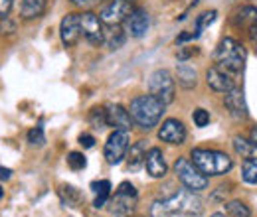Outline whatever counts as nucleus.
<instances>
[{"instance_id":"f3484780","label":"nucleus","mask_w":257,"mask_h":217,"mask_svg":"<svg viewBox=\"0 0 257 217\" xmlns=\"http://www.w3.org/2000/svg\"><path fill=\"white\" fill-rule=\"evenodd\" d=\"M145 168L149 172L151 178H164L166 176V162H164V156H162L161 148H151L147 152L145 158Z\"/></svg>"},{"instance_id":"f257e3e1","label":"nucleus","mask_w":257,"mask_h":217,"mask_svg":"<svg viewBox=\"0 0 257 217\" xmlns=\"http://www.w3.org/2000/svg\"><path fill=\"white\" fill-rule=\"evenodd\" d=\"M164 103L161 99H157L155 95H139L131 101L128 107V115L133 119V123L143 130H151L153 126H157L162 119L164 113Z\"/></svg>"},{"instance_id":"7c9ffc66","label":"nucleus","mask_w":257,"mask_h":217,"mask_svg":"<svg viewBox=\"0 0 257 217\" xmlns=\"http://www.w3.org/2000/svg\"><path fill=\"white\" fill-rule=\"evenodd\" d=\"M85 156L81 154V152H69L67 154V166L71 168V170H83L85 168Z\"/></svg>"},{"instance_id":"aec40b11","label":"nucleus","mask_w":257,"mask_h":217,"mask_svg":"<svg viewBox=\"0 0 257 217\" xmlns=\"http://www.w3.org/2000/svg\"><path fill=\"white\" fill-rule=\"evenodd\" d=\"M44 10H46V0H22L20 16L24 20H34V18H40Z\"/></svg>"},{"instance_id":"f704fd0d","label":"nucleus","mask_w":257,"mask_h":217,"mask_svg":"<svg viewBox=\"0 0 257 217\" xmlns=\"http://www.w3.org/2000/svg\"><path fill=\"white\" fill-rule=\"evenodd\" d=\"M79 144H81L83 148H93V146H95V138H93L91 134H81V136H79Z\"/></svg>"},{"instance_id":"c756f323","label":"nucleus","mask_w":257,"mask_h":217,"mask_svg":"<svg viewBox=\"0 0 257 217\" xmlns=\"http://www.w3.org/2000/svg\"><path fill=\"white\" fill-rule=\"evenodd\" d=\"M172 209L168 207L166 199H157L153 205H151V217H172Z\"/></svg>"},{"instance_id":"2f4dec72","label":"nucleus","mask_w":257,"mask_h":217,"mask_svg":"<svg viewBox=\"0 0 257 217\" xmlns=\"http://www.w3.org/2000/svg\"><path fill=\"white\" fill-rule=\"evenodd\" d=\"M28 142H30V144H38V146H42V144L46 142V136H44V128H42V124H38L36 128H32V130L28 132Z\"/></svg>"},{"instance_id":"a878e982","label":"nucleus","mask_w":257,"mask_h":217,"mask_svg":"<svg viewBox=\"0 0 257 217\" xmlns=\"http://www.w3.org/2000/svg\"><path fill=\"white\" fill-rule=\"evenodd\" d=\"M237 24H239V26H245L247 30L257 26V8H253V6L241 8L239 14H237Z\"/></svg>"},{"instance_id":"6e6552de","label":"nucleus","mask_w":257,"mask_h":217,"mask_svg":"<svg viewBox=\"0 0 257 217\" xmlns=\"http://www.w3.org/2000/svg\"><path fill=\"white\" fill-rule=\"evenodd\" d=\"M128 142H131V136H128V130H113L105 142V160L109 164H119L128 150Z\"/></svg>"},{"instance_id":"6ab92c4d","label":"nucleus","mask_w":257,"mask_h":217,"mask_svg":"<svg viewBox=\"0 0 257 217\" xmlns=\"http://www.w3.org/2000/svg\"><path fill=\"white\" fill-rule=\"evenodd\" d=\"M145 158H147V140H139L131 146V152H128V170L137 172L143 164H145Z\"/></svg>"},{"instance_id":"5701e85b","label":"nucleus","mask_w":257,"mask_h":217,"mask_svg":"<svg viewBox=\"0 0 257 217\" xmlns=\"http://www.w3.org/2000/svg\"><path fill=\"white\" fill-rule=\"evenodd\" d=\"M60 197H62L65 207H77L81 203V199H83V195L79 193V189H75L73 186L60 187Z\"/></svg>"},{"instance_id":"e433bc0d","label":"nucleus","mask_w":257,"mask_h":217,"mask_svg":"<svg viewBox=\"0 0 257 217\" xmlns=\"http://www.w3.org/2000/svg\"><path fill=\"white\" fill-rule=\"evenodd\" d=\"M95 2H99V0H71V4H75V6H79V8H89V6H93Z\"/></svg>"},{"instance_id":"b1692460","label":"nucleus","mask_w":257,"mask_h":217,"mask_svg":"<svg viewBox=\"0 0 257 217\" xmlns=\"http://www.w3.org/2000/svg\"><path fill=\"white\" fill-rule=\"evenodd\" d=\"M241 178L247 184H257V158L249 156L241 164Z\"/></svg>"},{"instance_id":"20e7f679","label":"nucleus","mask_w":257,"mask_h":217,"mask_svg":"<svg viewBox=\"0 0 257 217\" xmlns=\"http://www.w3.org/2000/svg\"><path fill=\"white\" fill-rule=\"evenodd\" d=\"M166 203L174 215L182 217H200L204 209L202 199L196 195V191H190V189H178L174 195L166 199Z\"/></svg>"},{"instance_id":"bb28decb","label":"nucleus","mask_w":257,"mask_h":217,"mask_svg":"<svg viewBox=\"0 0 257 217\" xmlns=\"http://www.w3.org/2000/svg\"><path fill=\"white\" fill-rule=\"evenodd\" d=\"M253 142H249V140H245L243 136H233V150H235V154L241 156V158H249V156H253Z\"/></svg>"},{"instance_id":"c85d7f7f","label":"nucleus","mask_w":257,"mask_h":217,"mask_svg":"<svg viewBox=\"0 0 257 217\" xmlns=\"http://www.w3.org/2000/svg\"><path fill=\"white\" fill-rule=\"evenodd\" d=\"M216 16H218V12H216V10H210V12L200 14V16L196 18V30H194V34H196V36H200L202 32L206 30V28L216 20Z\"/></svg>"},{"instance_id":"412c9836","label":"nucleus","mask_w":257,"mask_h":217,"mask_svg":"<svg viewBox=\"0 0 257 217\" xmlns=\"http://www.w3.org/2000/svg\"><path fill=\"white\" fill-rule=\"evenodd\" d=\"M103 44H107L109 50H119V48L125 44V34H123V30H121L119 24H115V26H107Z\"/></svg>"},{"instance_id":"39448f33","label":"nucleus","mask_w":257,"mask_h":217,"mask_svg":"<svg viewBox=\"0 0 257 217\" xmlns=\"http://www.w3.org/2000/svg\"><path fill=\"white\" fill-rule=\"evenodd\" d=\"M174 172H176V178L184 184L186 189H190V191L198 193V191H202V189L208 187V176L202 174L196 168V164L190 162L188 158H178L174 162Z\"/></svg>"},{"instance_id":"c9c22d12","label":"nucleus","mask_w":257,"mask_h":217,"mask_svg":"<svg viewBox=\"0 0 257 217\" xmlns=\"http://www.w3.org/2000/svg\"><path fill=\"white\" fill-rule=\"evenodd\" d=\"M12 2L14 0H0V16H6L12 8Z\"/></svg>"},{"instance_id":"79ce46f5","label":"nucleus","mask_w":257,"mask_h":217,"mask_svg":"<svg viewBox=\"0 0 257 217\" xmlns=\"http://www.w3.org/2000/svg\"><path fill=\"white\" fill-rule=\"evenodd\" d=\"M2 195H4V189H2V187H0V199H2Z\"/></svg>"},{"instance_id":"cd10ccee","label":"nucleus","mask_w":257,"mask_h":217,"mask_svg":"<svg viewBox=\"0 0 257 217\" xmlns=\"http://www.w3.org/2000/svg\"><path fill=\"white\" fill-rule=\"evenodd\" d=\"M89 124H91L93 128H97V130L105 128V126H107V109H103V107L91 109V111H89Z\"/></svg>"},{"instance_id":"f8f14e48","label":"nucleus","mask_w":257,"mask_h":217,"mask_svg":"<svg viewBox=\"0 0 257 217\" xmlns=\"http://www.w3.org/2000/svg\"><path fill=\"white\" fill-rule=\"evenodd\" d=\"M159 138L168 144H182L186 140V128L178 119H168L162 123L161 130H159Z\"/></svg>"},{"instance_id":"f03ea898","label":"nucleus","mask_w":257,"mask_h":217,"mask_svg":"<svg viewBox=\"0 0 257 217\" xmlns=\"http://www.w3.org/2000/svg\"><path fill=\"white\" fill-rule=\"evenodd\" d=\"M192 162L196 168L206 176H222L233 168V160L225 152L220 150H208V148H194Z\"/></svg>"},{"instance_id":"4c0bfd02","label":"nucleus","mask_w":257,"mask_h":217,"mask_svg":"<svg viewBox=\"0 0 257 217\" xmlns=\"http://www.w3.org/2000/svg\"><path fill=\"white\" fill-rule=\"evenodd\" d=\"M10 176H12V172H10L8 168H2V166H0V178H2V180H10Z\"/></svg>"},{"instance_id":"4be33fe9","label":"nucleus","mask_w":257,"mask_h":217,"mask_svg":"<svg viewBox=\"0 0 257 217\" xmlns=\"http://www.w3.org/2000/svg\"><path fill=\"white\" fill-rule=\"evenodd\" d=\"M93 191H95V199H93V205L97 209L103 207L109 199V193H111V182L109 180H101V182H93L91 184Z\"/></svg>"},{"instance_id":"a19ab883","label":"nucleus","mask_w":257,"mask_h":217,"mask_svg":"<svg viewBox=\"0 0 257 217\" xmlns=\"http://www.w3.org/2000/svg\"><path fill=\"white\" fill-rule=\"evenodd\" d=\"M210 217H227L225 213H214V215H210Z\"/></svg>"},{"instance_id":"72a5a7b5","label":"nucleus","mask_w":257,"mask_h":217,"mask_svg":"<svg viewBox=\"0 0 257 217\" xmlns=\"http://www.w3.org/2000/svg\"><path fill=\"white\" fill-rule=\"evenodd\" d=\"M16 32V24L8 18V16H2V22H0V34H12Z\"/></svg>"},{"instance_id":"dca6fc26","label":"nucleus","mask_w":257,"mask_h":217,"mask_svg":"<svg viewBox=\"0 0 257 217\" xmlns=\"http://www.w3.org/2000/svg\"><path fill=\"white\" fill-rule=\"evenodd\" d=\"M131 115L125 107L121 105H109L107 107V124L113 126L115 130H128L131 128Z\"/></svg>"},{"instance_id":"423d86ee","label":"nucleus","mask_w":257,"mask_h":217,"mask_svg":"<svg viewBox=\"0 0 257 217\" xmlns=\"http://www.w3.org/2000/svg\"><path fill=\"white\" fill-rule=\"evenodd\" d=\"M135 201H137V189L133 184L123 182L117 187L115 197L109 201V211L115 217H127L135 211Z\"/></svg>"},{"instance_id":"473e14b6","label":"nucleus","mask_w":257,"mask_h":217,"mask_svg":"<svg viewBox=\"0 0 257 217\" xmlns=\"http://www.w3.org/2000/svg\"><path fill=\"white\" fill-rule=\"evenodd\" d=\"M192 121L196 126H200V128H204L206 124L210 123V113L206 111V109H196L192 115Z\"/></svg>"},{"instance_id":"58836bf2","label":"nucleus","mask_w":257,"mask_h":217,"mask_svg":"<svg viewBox=\"0 0 257 217\" xmlns=\"http://www.w3.org/2000/svg\"><path fill=\"white\" fill-rule=\"evenodd\" d=\"M249 38H251V42L257 46V26H253V28H249Z\"/></svg>"},{"instance_id":"393cba45","label":"nucleus","mask_w":257,"mask_h":217,"mask_svg":"<svg viewBox=\"0 0 257 217\" xmlns=\"http://www.w3.org/2000/svg\"><path fill=\"white\" fill-rule=\"evenodd\" d=\"M225 213H227V217H251V209L243 201L231 199L225 203Z\"/></svg>"},{"instance_id":"ddd939ff","label":"nucleus","mask_w":257,"mask_h":217,"mask_svg":"<svg viewBox=\"0 0 257 217\" xmlns=\"http://www.w3.org/2000/svg\"><path fill=\"white\" fill-rule=\"evenodd\" d=\"M206 83H208L210 89H214L218 93H227V91L233 89V79L222 67H210L206 71Z\"/></svg>"},{"instance_id":"0eeeda50","label":"nucleus","mask_w":257,"mask_h":217,"mask_svg":"<svg viewBox=\"0 0 257 217\" xmlns=\"http://www.w3.org/2000/svg\"><path fill=\"white\" fill-rule=\"evenodd\" d=\"M149 89H151V95H155L157 99H161L164 105L172 103L174 101V79H172L170 71L157 69L149 77Z\"/></svg>"},{"instance_id":"1a4fd4ad","label":"nucleus","mask_w":257,"mask_h":217,"mask_svg":"<svg viewBox=\"0 0 257 217\" xmlns=\"http://www.w3.org/2000/svg\"><path fill=\"white\" fill-rule=\"evenodd\" d=\"M81 20V36L91 44V46H99L105 40V28L101 24V18L93 14V12H83L79 14Z\"/></svg>"},{"instance_id":"9d476101","label":"nucleus","mask_w":257,"mask_h":217,"mask_svg":"<svg viewBox=\"0 0 257 217\" xmlns=\"http://www.w3.org/2000/svg\"><path fill=\"white\" fill-rule=\"evenodd\" d=\"M133 12L131 4L127 0H111L103 10H101V22H105L107 26H115L121 24L128 18V14Z\"/></svg>"},{"instance_id":"9b49d317","label":"nucleus","mask_w":257,"mask_h":217,"mask_svg":"<svg viewBox=\"0 0 257 217\" xmlns=\"http://www.w3.org/2000/svg\"><path fill=\"white\" fill-rule=\"evenodd\" d=\"M60 36L65 48L75 46L81 40V20L79 14H65L60 24Z\"/></svg>"},{"instance_id":"ea45409f","label":"nucleus","mask_w":257,"mask_h":217,"mask_svg":"<svg viewBox=\"0 0 257 217\" xmlns=\"http://www.w3.org/2000/svg\"><path fill=\"white\" fill-rule=\"evenodd\" d=\"M251 142H253V146L257 148V126L251 130Z\"/></svg>"},{"instance_id":"2eb2a0df","label":"nucleus","mask_w":257,"mask_h":217,"mask_svg":"<svg viewBox=\"0 0 257 217\" xmlns=\"http://www.w3.org/2000/svg\"><path fill=\"white\" fill-rule=\"evenodd\" d=\"M125 22H127V32L133 38H143V36L147 34V30H149V24H151L149 14H147V10H143V8L133 10Z\"/></svg>"},{"instance_id":"a211bd4d","label":"nucleus","mask_w":257,"mask_h":217,"mask_svg":"<svg viewBox=\"0 0 257 217\" xmlns=\"http://www.w3.org/2000/svg\"><path fill=\"white\" fill-rule=\"evenodd\" d=\"M176 79H178V85L184 87V89H194L196 87V79H198V73L192 65L188 63H180L176 67Z\"/></svg>"},{"instance_id":"4468645a","label":"nucleus","mask_w":257,"mask_h":217,"mask_svg":"<svg viewBox=\"0 0 257 217\" xmlns=\"http://www.w3.org/2000/svg\"><path fill=\"white\" fill-rule=\"evenodd\" d=\"M224 105L233 119H245L247 117V103H245V95H243L241 89L233 87L231 91H227L224 99Z\"/></svg>"},{"instance_id":"7ed1b4c3","label":"nucleus","mask_w":257,"mask_h":217,"mask_svg":"<svg viewBox=\"0 0 257 217\" xmlns=\"http://www.w3.org/2000/svg\"><path fill=\"white\" fill-rule=\"evenodd\" d=\"M245 58H247V52L245 48L233 40V38H224L216 50V62L218 67H222L225 71H231V73H239L245 65Z\"/></svg>"}]
</instances>
